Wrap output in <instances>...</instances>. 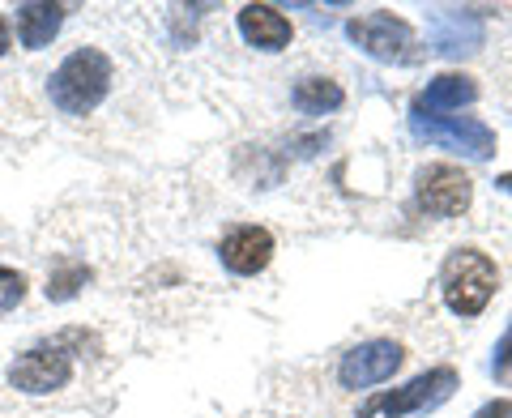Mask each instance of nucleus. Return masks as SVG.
I'll return each mask as SVG.
<instances>
[{"label": "nucleus", "instance_id": "1", "mask_svg": "<svg viewBox=\"0 0 512 418\" xmlns=\"http://www.w3.org/2000/svg\"><path fill=\"white\" fill-rule=\"evenodd\" d=\"M111 77H116V69H111L107 52H99V47H77V52L64 56L60 69L47 77V94H52V103L64 116H90V111L107 99Z\"/></svg>", "mask_w": 512, "mask_h": 418}, {"label": "nucleus", "instance_id": "2", "mask_svg": "<svg viewBox=\"0 0 512 418\" xmlns=\"http://www.w3.org/2000/svg\"><path fill=\"white\" fill-rule=\"evenodd\" d=\"M500 286V269L483 248H453L440 265V295L461 320L478 316Z\"/></svg>", "mask_w": 512, "mask_h": 418}, {"label": "nucleus", "instance_id": "3", "mask_svg": "<svg viewBox=\"0 0 512 418\" xmlns=\"http://www.w3.org/2000/svg\"><path fill=\"white\" fill-rule=\"evenodd\" d=\"M410 133L436 150L466 154L474 163L495 154V128L474 116H410Z\"/></svg>", "mask_w": 512, "mask_h": 418}, {"label": "nucleus", "instance_id": "4", "mask_svg": "<svg viewBox=\"0 0 512 418\" xmlns=\"http://www.w3.org/2000/svg\"><path fill=\"white\" fill-rule=\"evenodd\" d=\"M474 201V180L453 163H427L414 175V205L431 218H457Z\"/></svg>", "mask_w": 512, "mask_h": 418}, {"label": "nucleus", "instance_id": "5", "mask_svg": "<svg viewBox=\"0 0 512 418\" xmlns=\"http://www.w3.org/2000/svg\"><path fill=\"white\" fill-rule=\"evenodd\" d=\"M346 35H350V43H355L359 52H367L380 64H402V60H410V47H414V26L406 18H393L389 9L350 18Z\"/></svg>", "mask_w": 512, "mask_h": 418}, {"label": "nucleus", "instance_id": "6", "mask_svg": "<svg viewBox=\"0 0 512 418\" xmlns=\"http://www.w3.org/2000/svg\"><path fill=\"white\" fill-rule=\"evenodd\" d=\"M69 380H73V355L60 342L30 346V350H22V355L9 363V384L18 393H30V397L56 393Z\"/></svg>", "mask_w": 512, "mask_h": 418}, {"label": "nucleus", "instance_id": "7", "mask_svg": "<svg viewBox=\"0 0 512 418\" xmlns=\"http://www.w3.org/2000/svg\"><path fill=\"white\" fill-rule=\"evenodd\" d=\"M457 384H461V376L453 372V367H431V372L414 376L410 384H402V389H393V393H384V397H372V406L380 414H389V418L427 414V410L444 406V401L453 397Z\"/></svg>", "mask_w": 512, "mask_h": 418}, {"label": "nucleus", "instance_id": "8", "mask_svg": "<svg viewBox=\"0 0 512 418\" xmlns=\"http://www.w3.org/2000/svg\"><path fill=\"white\" fill-rule=\"evenodd\" d=\"M406 363V350L389 342V337H376V342H359L355 350H346L338 363V384L342 389H372L384 384L397 367Z\"/></svg>", "mask_w": 512, "mask_h": 418}, {"label": "nucleus", "instance_id": "9", "mask_svg": "<svg viewBox=\"0 0 512 418\" xmlns=\"http://www.w3.org/2000/svg\"><path fill=\"white\" fill-rule=\"evenodd\" d=\"M218 261L235 278H252V273H261L274 261V235L265 227H252V222L248 227H231L218 239Z\"/></svg>", "mask_w": 512, "mask_h": 418}, {"label": "nucleus", "instance_id": "10", "mask_svg": "<svg viewBox=\"0 0 512 418\" xmlns=\"http://www.w3.org/2000/svg\"><path fill=\"white\" fill-rule=\"evenodd\" d=\"M483 47V18L474 9H440L431 18V52L470 56Z\"/></svg>", "mask_w": 512, "mask_h": 418}, {"label": "nucleus", "instance_id": "11", "mask_svg": "<svg viewBox=\"0 0 512 418\" xmlns=\"http://www.w3.org/2000/svg\"><path fill=\"white\" fill-rule=\"evenodd\" d=\"M235 26H239V35H244V43L248 47H261V52H282L286 43H291V18H286L282 9H274V5H244L239 9V18H235Z\"/></svg>", "mask_w": 512, "mask_h": 418}, {"label": "nucleus", "instance_id": "12", "mask_svg": "<svg viewBox=\"0 0 512 418\" xmlns=\"http://www.w3.org/2000/svg\"><path fill=\"white\" fill-rule=\"evenodd\" d=\"M478 99V82L466 73H440L431 77L427 90L414 99V111L410 116H448V111H461Z\"/></svg>", "mask_w": 512, "mask_h": 418}, {"label": "nucleus", "instance_id": "13", "mask_svg": "<svg viewBox=\"0 0 512 418\" xmlns=\"http://www.w3.org/2000/svg\"><path fill=\"white\" fill-rule=\"evenodd\" d=\"M64 26V5H52V0H26L18 5V43L26 52H39L47 47Z\"/></svg>", "mask_w": 512, "mask_h": 418}, {"label": "nucleus", "instance_id": "14", "mask_svg": "<svg viewBox=\"0 0 512 418\" xmlns=\"http://www.w3.org/2000/svg\"><path fill=\"white\" fill-rule=\"evenodd\" d=\"M291 103L303 111V116H325V111H338L346 103V94L333 77H303V82H295V90H291Z\"/></svg>", "mask_w": 512, "mask_h": 418}, {"label": "nucleus", "instance_id": "15", "mask_svg": "<svg viewBox=\"0 0 512 418\" xmlns=\"http://www.w3.org/2000/svg\"><path fill=\"white\" fill-rule=\"evenodd\" d=\"M90 278H94L90 265H82V261H56V269L47 273V299H52V303H69V299L82 295V286Z\"/></svg>", "mask_w": 512, "mask_h": 418}, {"label": "nucleus", "instance_id": "16", "mask_svg": "<svg viewBox=\"0 0 512 418\" xmlns=\"http://www.w3.org/2000/svg\"><path fill=\"white\" fill-rule=\"evenodd\" d=\"M22 299H26V278H22L18 269H5V265H0V316H9Z\"/></svg>", "mask_w": 512, "mask_h": 418}, {"label": "nucleus", "instance_id": "17", "mask_svg": "<svg viewBox=\"0 0 512 418\" xmlns=\"http://www.w3.org/2000/svg\"><path fill=\"white\" fill-rule=\"evenodd\" d=\"M491 376L495 380H512V320H508V329L500 333V342H495V350H491Z\"/></svg>", "mask_w": 512, "mask_h": 418}, {"label": "nucleus", "instance_id": "18", "mask_svg": "<svg viewBox=\"0 0 512 418\" xmlns=\"http://www.w3.org/2000/svg\"><path fill=\"white\" fill-rule=\"evenodd\" d=\"M474 418H512V401H508V397H495V401H487V406L478 410Z\"/></svg>", "mask_w": 512, "mask_h": 418}, {"label": "nucleus", "instance_id": "19", "mask_svg": "<svg viewBox=\"0 0 512 418\" xmlns=\"http://www.w3.org/2000/svg\"><path fill=\"white\" fill-rule=\"evenodd\" d=\"M9 47H13V35H9V22H5V18H0V56H5V52H9Z\"/></svg>", "mask_w": 512, "mask_h": 418}, {"label": "nucleus", "instance_id": "20", "mask_svg": "<svg viewBox=\"0 0 512 418\" xmlns=\"http://www.w3.org/2000/svg\"><path fill=\"white\" fill-rule=\"evenodd\" d=\"M495 184H500L504 192H512V171H508V175H500V180H495Z\"/></svg>", "mask_w": 512, "mask_h": 418}]
</instances>
